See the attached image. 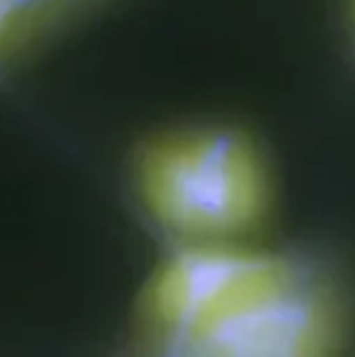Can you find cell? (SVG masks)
I'll return each instance as SVG.
<instances>
[{
    "label": "cell",
    "mask_w": 355,
    "mask_h": 357,
    "mask_svg": "<svg viewBox=\"0 0 355 357\" xmlns=\"http://www.w3.org/2000/svg\"><path fill=\"white\" fill-rule=\"evenodd\" d=\"M285 255L237 241H185L167 259L149 291L153 342L173 353L183 339L271 278Z\"/></svg>",
    "instance_id": "obj_3"
},
{
    "label": "cell",
    "mask_w": 355,
    "mask_h": 357,
    "mask_svg": "<svg viewBox=\"0 0 355 357\" xmlns=\"http://www.w3.org/2000/svg\"><path fill=\"white\" fill-rule=\"evenodd\" d=\"M346 337L337 287L315 268L287 259L173 348L185 357H319Z\"/></svg>",
    "instance_id": "obj_2"
},
{
    "label": "cell",
    "mask_w": 355,
    "mask_h": 357,
    "mask_svg": "<svg viewBox=\"0 0 355 357\" xmlns=\"http://www.w3.org/2000/svg\"><path fill=\"white\" fill-rule=\"evenodd\" d=\"M351 16H353V30H355V0H351Z\"/></svg>",
    "instance_id": "obj_5"
},
{
    "label": "cell",
    "mask_w": 355,
    "mask_h": 357,
    "mask_svg": "<svg viewBox=\"0 0 355 357\" xmlns=\"http://www.w3.org/2000/svg\"><path fill=\"white\" fill-rule=\"evenodd\" d=\"M48 3H53V0H0V46L19 28L23 19H28V14Z\"/></svg>",
    "instance_id": "obj_4"
},
{
    "label": "cell",
    "mask_w": 355,
    "mask_h": 357,
    "mask_svg": "<svg viewBox=\"0 0 355 357\" xmlns=\"http://www.w3.org/2000/svg\"><path fill=\"white\" fill-rule=\"evenodd\" d=\"M146 210L185 241H239L269 216L271 178L257 146L232 128H192L139 160Z\"/></svg>",
    "instance_id": "obj_1"
}]
</instances>
